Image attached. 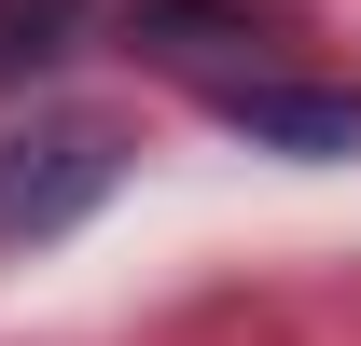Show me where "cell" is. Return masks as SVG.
<instances>
[{
    "instance_id": "obj_2",
    "label": "cell",
    "mask_w": 361,
    "mask_h": 346,
    "mask_svg": "<svg viewBox=\"0 0 361 346\" xmlns=\"http://www.w3.org/2000/svg\"><path fill=\"white\" fill-rule=\"evenodd\" d=\"M209 111H223V125H250L264 139V153H361V97L348 84H292V70H223V84H209Z\"/></svg>"
},
{
    "instance_id": "obj_1",
    "label": "cell",
    "mask_w": 361,
    "mask_h": 346,
    "mask_svg": "<svg viewBox=\"0 0 361 346\" xmlns=\"http://www.w3.org/2000/svg\"><path fill=\"white\" fill-rule=\"evenodd\" d=\"M111 180H126V125H97V111L28 125L14 153H0V250H14V236H70Z\"/></svg>"
},
{
    "instance_id": "obj_3",
    "label": "cell",
    "mask_w": 361,
    "mask_h": 346,
    "mask_svg": "<svg viewBox=\"0 0 361 346\" xmlns=\"http://www.w3.org/2000/svg\"><path fill=\"white\" fill-rule=\"evenodd\" d=\"M70 14H84V0H0V84H14V70H42V56L70 42Z\"/></svg>"
}]
</instances>
